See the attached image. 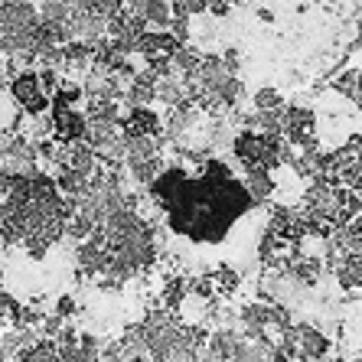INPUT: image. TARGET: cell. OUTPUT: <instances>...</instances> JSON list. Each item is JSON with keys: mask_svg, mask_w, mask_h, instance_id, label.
Returning <instances> with one entry per match:
<instances>
[{"mask_svg": "<svg viewBox=\"0 0 362 362\" xmlns=\"http://www.w3.org/2000/svg\"><path fill=\"white\" fill-rule=\"evenodd\" d=\"M147 186L167 212L170 228L189 242H222L245 212L255 209L245 183L219 157H202L199 173L167 167Z\"/></svg>", "mask_w": 362, "mask_h": 362, "instance_id": "1", "label": "cell"}, {"mask_svg": "<svg viewBox=\"0 0 362 362\" xmlns=\"http://www.w3.org/2000/svg\"><path fill=\"white\" fill-rule=\"evenodd\" d=\"M10 98L17 101V108L23 115H40V111H49V95L40 88V78H36V69H23L10 78Z\"/></svg>", "mask_w": 362, "mask_h": 362, "instance_id": "2", "label": "cell"}, {"mask_svg": "<svg viewBox=\"0 0 362 362\" xmlns=\"http://www.w3.org/2000/svg\"><path fill=\"white\" fill-rule=\"evenodd\" d=\"M49 118H52V141L56 144H76L85 134V115L76 105H59L49 101Z\"/></svg>", "mask_w": 362, "mask_h": 362, "instance_id": "3", "label": "cell"}, {"mask_svg": "<svg viewBox=\"0 0 362 362\" xmlns=\"http://www.w3.org/2000/svg\"><path fill=\"white\" fill-rule=\"evenodd\" d=\"M177 46H180V42L173 40L167 30H144V33L137 36L134 52H141L144 62H151V59H170V56L177 52Z\"/></svg>", "mask_w": 362, "mask_h": 362, "instance_id": "4", "label": "cell"}, {"mask_svg": "<svg viewBox=\"0 0 362 362\" xmlns=\"http://www.w3.org/2000/svg\"><path fill=\"white\" fill-rule=\"evenodd\" d=\"M242 183H245V189H248V196L255 199V206L274 193V177H271V170H264V167H245Z\"/></svg>", "mask_w": 362, "mask_h": 362, "instance_id": "5", "label": "cell"}, {"mask_svg": "<svg viewBox=\"0 0 362 362\" xmlns=\"http://www.w3.org/2000/svg\"><path fill=\"white\" fill-rule=\"evenodd\" d=\"M20 362H62L56 353V339H42V343H30L20 353Z\"/></svg>", "mask_w": 362, "mask_h": 362, "instance_id": "6", "label": "cell"}, {"mask_svg": "<svg viewBox=\"0 0 362 362\" xmlns=\"http://www.w3.org/2000/svg\"><path fill=\"white\" fill-rule=\"evenodd\" d=\"M183 300H186V278L173 274V278H167V284H163V307L177 313Z\"/></svg>", "mask_w": 362, "mask_h": 362, "instance_id": "7", "label": "cell"}, {"mask_svg": "<svg viewBox=\"0 0 362 362\" xmlns=\"http://www.w3.org/2000/svg\"><path fill=\"white\" fill-rule=\"evenodd\" d=\"M212 284H216V294L232 297L238 291V284H242V278H238V271H232L228 264H222V268L212 274Z\"/></svg>", "mask_w": 362, "mask_h": 362, "instance_id": "8", "label": "cell"}, {"mask_svg": "<svg viewBox=\"0 0 362 362\" xmlns=\"http://www.w3.org/2000/svg\"><path fill=\"white\" fill-rule=\"evenodd\" d=\"M20 307H23V303H20L17 297L7 294V291H0V327H17Z\"/></svg>", "mask_w": 362, "mask_h": 362, "instance_id": "9", "label": "cell"}, {"mask_svg": "<svg viewBox=\"0 0 362 362\" xmlns=\"http://www.w3.org/2000/svg\"><path fill=\"white\" fill-rule=\"evenodd\" d=\"M333 88H337L339 95H346V98H353V105H359V69H349V72H343V76L333 82Z\"/></svg>", "mask_w": 362, "mask_h": 362, "instance_id": "10", "label": "cell"}, {"mask_svg": "<svg viewBox=\"0 0 362 362\" xmlns=\"http://www.w3.org/2000/svg\"><path fill=\"white\" fill-rule=\"evenodd\" d=\"M252 101H255V108L258 111H281L284 108V98H281L274 88H258Z\"/></svg>", "mask_w": 362, "mask_h": 362, "instance_id": "11", "label": "cell"}, {"mask_svg": "<svg viewBox=\"0 0 362 362\" xmlns=\"http://www.w3.org/2000/svg\"><path fill=\"white\" fill-rule=\"evenodd\" d=\"M56 313H59L62 320H69V317L76 313V300H72V297H59V300H56Z\"/></svg>", "mask_w": 362, "mask_h": 362, "instance_id": "12", "label": "cell"}, {"mask_svg": "<svg viewBox=\"0 0 362 362\" xmlns=\"http://www.w3.org/2000/svg\"><path fill=\"white\" fill-rule=\"evenodd\" d=\"M0 88H7V85H4V82H0Z\"/></svg>", "mask_w": 362, "mask_h": 362, "instance_id": "13", "label": "cell"}]
</instances>
